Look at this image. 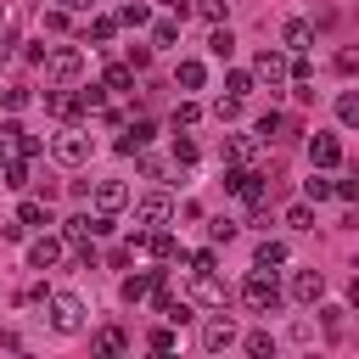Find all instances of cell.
<instances>
[{
	"label": "cell",
	"mask_w": 359,
	"mask_h": 359,
	"mask_svg": "<svg viewBox=\"0 0 359 359\" xmlns=\"http://www.w3.org/2000/svg\"><path fill=\"white\" fill-rule=\"evenodd\" d=\"M185 264H191V275H202V269H219V252L202 247V252H185Z\"/></svg>",
	"instance_id": "d6a6232c"
},
{
	"label": "cell",
	"mask_w": 359,
	"mask_h": 359,
	"mask_svg": "<svg viewBox=\"0 0 359 359\" xmlns=\"http://www.w3.org/2000/svg\"><path fill=\"white\" fill-rule=\"evenodd\" d=\"M62 258V236H39V241H28V264L34 269H50Z\"/></svg>",
	"instance_id": "5bb4252c"
},
{
	"label": "cell",
	"mask_w": 359,
	"mask_h": 359,
	"mask_svg": "<svg viewBox=\"0 0 359 359\" xmlns=\"http://www.w3.org/2000/svg\"><path fill=\"white\" fill-rule=\"evenodd\" d=\"M79 79H84V50L79 45L45 50V84H79Z\"/></svg>",
	"instance_id": "6da1fadb"
},
{
	"label": "cell",
	"mask_w": 359,
	"mask_h": 359,
	"mask_svg": "<svg viewBox=\"0 0 359 359\" xmlns=\"http://www.w3.org/2000/svg\"><path fill=\"white\" fill-rule=\"evenodd\" d=\"M90 151H95V140H90L79 123H67V129L50 140V157H56L62 168H84V163H90Z\"/></svg>",
	"instance_id": "7a4b0ae2"
},
{
	"label": "cell",
	"mask_w": 359,
	"mask_h": 359,
	"mask_svg": "<svg viewBox=\"0 0 359 359\" xmlns=\"http://www.w3.org/2000/svg\"><path fill=\"white\" fill-rule=\"evenodd\" d=\"M123 202H129V185L123 180H101L95 185V213H118Z\"/></svg>",
	"instance_id": "8fae6325"
},
{
	"label": "cell",
	"mask_w": 359,
	"mask_h": 359,
	"mask_svg": "<svg viewBox=\"0 0 359 359\" xmlns=\"http://www.w3.org/2000/svg\"><path fill=\"white\" fill-rule=\"evenodd\" d=\"M84 6H95V0H84Z\"/></svg>",
	"instance_id": "7dc6e473"
},
{
	"label": "cell",
	"mask_w": 359,
	"mask_h": 359,
	"mask_svg": "<svg viewBox=\"0 0 359 359\" xmlns=\"http://www.w3.org/2000/svg\"><path fill=\"white\" fill-rule=\"evenodd\" d=\"M208 50H213L219 62H230V56H236V34H230L224 22H213V34H208Z\"/></svg>",
	"instance_id": "ffe728a7"
},
{
	"label": "cell",
	"mask_w": 359,
	"mask_h": 359,
	"mask_svg": "<svg viewBox=\"0 0 359 359\" xmlns=\"http://www.w3.org/2000/svg\"><path fill=\"white\" fill-rule=\"evenodd\" d=\"M174 163H196V140H191V135L174 140Z\"/></svg>",
	"instance_id": "ab89813d"
},
{
	"label": "cell",
	"mask_w": 359,
	"mask_h": 359,
	"mask_svg": "<svg viewBox=\"0 0 359 359\" xmlns=\"http://www.w3.org/2000/svg\"><path fill=\"white\" fill-rule=\"evenodd\" d=\"M331 196H342V202H353V196H359V185H353V180H337V185H331Z\"/></svg>",
	"instance_id": "7bdbcfd3"
},
{
	"label": "cell",
	"mask_w": 359,
	"mask_h": 359,
	"mask_svg": "<svg viewBox=\"0 0 359 359\" xmlns=\"http://www.w3.org/2000/svg\"><path fill=\"white\" fill-rule=\"evenodd\" d=\"M168 219H174V202H168L163 191H151V196L135 202V224H151V230H157V224H168Z\"/></svg>",
	"instance_id": "5b68a950"
},
{
	"label": "cell",
	"mask_w": 359,
	"mask_h": 359,
	"mask_svg": "<svg viewBox=\"0 0 359 359\" xmlns=\"http://www.w3.org/2000/svg\"><path fill=\"white\" fill-rule=\"evenodd\" d=\"M174 84H180V90H202V84H208V67H202L196 56H185V62L174 67Z\"/></svg>",
	"instance_id": "ac0fdd59"
},
{
	"label": "cell",
	"mask_w": 359,
	"mask_h": 359,
	"mask_svg": "<svg viewBox=\"0 0 359 359\" xmlns=\"http://www.w3.org/2000/svg\"><path fill=\"white\" fill-rule=\"evenodd\" d=\"M45 303H50V325H56L62 337L84 331V297H73V292H50Z\"/></svg>",
	"instance_id": "277c9868"
},
{
	"label": "cell",
	"mask_w": 359,
	"mask_h": 359,
	"mask_svg": "<svg viewBox=\"0 0 359 359\" xmlns=\"http://www.w3.org/2000/svg\"><path fill=\"white\" fill-rule=\"evenodd\" d=\"M241 303H247L252 314H275V309H280L275 269H252V275H247V286H241Z\"/></svg>",
	"instance_id": "3957f363"
},
{
	"label": "cell",
	"mask_w": 359,
	"mask_h": 359,
	"mask_svg": "<svg viewBox=\"0 0 359 359\" xmlns=\"http://www.w3.org/2000/svg\"><path fill=\"white\" fill-rule=\"evenodd\" d=\"M191 6H196L208 22H224V6H230V0H191Z\"/></svg>",
	"instance_id": "f35d334b"
},
{
	"label": "cell",
	"mask_w": 359,
	"mask_h": 359,
	"mask_svg": "<svg viewBox=\"0 0 359 359\" xmlns=\"http://www.w3.org/2000/svg\"><path fill=\"white\" fill-rule=\"evenodd\" d=\"M196 118H202V107H196V101H180V107H174V123H180V129H191Z\"/></svg>",
	"instance_id": "74e56055"
},
{
	"label": "cell",
	"mask_w": 359,
	"mask_h": 359,
	"mask_svg": "<svg viewBox=\"0 0 359 359\" xmlns=\"http://www.w3.org/2000/svg\"><path fill=\"white\" fill-rule=\"evenodd\" d=\"M151 45H163V50H174V45H180V22H174V17H163V22H151Z\"/></svg>",
	"instance_id": "cb8c5ba5"
},
{
	"label": "cell",
	"mask_w": 359,
	"mask_h": 359,
	"mask_svg": "<svg viewBox=\"0 0 359 359\" xmlns=\"http://www.w3.org/2000/svg\"><path fill=\"white\" fill-rule=\"evenodd\" d=\"M280 39H286V50H309V45H314V22H309V17H292V22L280 28Z\"/></svg>",
	"instance_id": "2e32d148"
},
{
	"label": "cell",
	"mask_w": 359,
	"mask_h": 359,
	"mask_svg": "<svg viewBox=\"0 0 359 359\" xmlns=\"http://www.w3.org/2000/svg\"><path fill=\"white\" fill-rule=\"evenodd\" d=\"M286 224H292V230H314V208H309V202H292V208H286Z\"/></svg>",
	"instance_id": "f1b7e54d"
},
{
	"label": "cell",
	"mask_w": 359,
	"mask_h": 359,
	"mask_svg": "<svg viewBox=\"0 0 359 359\" xmlns=\"http://www.w3.org/2000/svg\"><path fill=\"white\" fill-rule=\"evenodd\" d=\"M280 123H286V118H280V112H264V118H258V129H252V135H258V140H275V135H280Z\"/></svg>",
	"instance_id": "d590c367"
},
{
	"label": "cell",
	"mask_w": 359,
	"mask_h": 359,
	"mask_svg": "<svg viewBox=\"0 0 359 359\" xmlns=\"http://www.w3.org/2000/svg\"><path fill=\"white\" fill-rule=\"evenodd\" d=\"M112 34H118V17H95V22H90V39H95V45H107Z\"/></svg>",
	"instance_id": "836d02e7"
},
{
	"label": "cell",
	"mask_w": 359,
	"mask_h": 359,
	"mask_svg": "<svg viewBox=\"0 0 359 359\" xmlns=\"http://www.w3.org/2000/svg\"><path fill=\"white\" fill-rule=\"evenodd\" d=\"M157 280H163V269H151V275H123V286H118V292H123V303H140V297H151V286H157Z\"/></svg>",
	"instance_id": "e0dca14e"
},
{
	"label": "cell",
	"mask_w": 359,
	"mask_h": 359,
	"mask_svg": "<svg viewBox=\"0 0 359 359\" xmlns=\"http://www.w3.org/2000/svg\"><path fill=\"white\" fill-rule=\"evenodd\" d=\"M101 84H107V90H129V84H135V67H129V62H112Z\"/></svg>",
	"instance_id": "d4e9b609"
},
{
	"label": "cell",
	"mask_w": 359,
	"mask_h": 359,
	"mask_svg": "<svg viewBox=\"0 0 359 359\" xmlns=\"http://www.w3.org/2000/svg\"><path fill=\"white\" fill-rule=\"evenodd\" d=\"M280 264H286V241L264 236V241L252 247V269H280Z\"/></svg>",
	"instance_id": "9a60e30c"
},
{
	"label": "cell",
	"mask_w": 359,
	"mask_h": 359,
	"mask_svg": "<svg viewBox=\"0 0 359 359\" xmlns=\"http://www.w3.org/2000/svg\"><path fill=\"white\" fill-rule=\"evenodd\" d=\"M56 6H62V11H73V6H84V0H56Z\"/></svg>",
	"instance_id": "bcb514c9"
},
{
	"label": "cell",
	"mask_w": 359,
	"mask_h": 359,
	"mask_svg": "<svg viewBox=\"0 0 359 359\" xmlns=\"http://www.w3.org/2000/svg\"><path fill=\"white\" fill-rule=\"evenodd\" d=\"M309 163L314 168H337L342 163V140L337 135H309Z\"/></svg>",
	"instance_id": "ba28073f"
},
{
	"label": "cell",
	"mask_w": 359,
	"mask_h": 359,
	"mask_svg": "<svg viewBox=\"0 0 359 359\" xmlns=\"http://www.w3.org/2000/svg\"><path fill=\"white\" fill-rule=\"evenodd\" d=\"M146 140H151V123H146V118H135V123H129V135H118V151H123V157H135Z\"/></svg>",
	"instance_id": "d6986e66"
},
{
	"label": "cell",
	"mask_w": 359,
	"mask_h": 359,
	"mask_svg": "<svg viewBox=\"0 0 359 359\" xmlns=\"http://www.w3.org/2000/svg\"><path fill=\"white\" fill-rule=\"evenodd\" d=\"M320 297H325V275L320 269H292V303H309L314 309Z\"/></svg>",
	"instance_id": "8992f818"
},
{
	"label": "cell",
	"mask_w": 359,
	"mask_h": 359,
	"mask_svg": "<svg viewBox=\"0 0 359 359\" xmlns=\"http://www.w3.org/2000/svg\"><path fill=\"white\" fill-rule=\"evenodd\" d=\"M0 174H6L0 185H28V163H22V157H6V163H0Z\"/></svg>",
	"instance_id": "4316f807"
},
{
	"label": "cell",
	"mask_w": 359,
	"mask_h": 359,
	"mask_svg": "<svg viewBox=\"0 0 359 359\" xmlns=\"http://www.w3.org/2000/svg\"><path fill=\"white\" fill-rule=\"evenodd\" d=\"M252 151H258V135H230V140H224V157H230V163H247Z\"/></svg>",
	"instance_id": "7402d4cb"
},
{
	"label": "cell",
	"mask_w": 359,
	"mask_h": 359,
	"mask_svg": "<svg viewBox=\"0 0 359 359\" xmlns=\"http://www.w3.org/2000/svg\"><path fill=\"white\" fill-rule=\"evenodd\" d=\"M191 297H196V303H208V309H224V297H230V292H224L219 269H202V275L191 280Z\"/></svg>",
	"instance_id": "52a82bcc"
},
{
	"label": "cell",
	"mask_w": 359,
	"mask_h": 359,
	"mask_svg": "<svg viewBox=\"0 0 359 359\" xmlns=\"http://www.w3.org/2000/svg\"><path fill=\"white\" fill-rule=\"evenodd\" d=\"M202 348H208V353L236 348V325H230V320H208V325H202Z\"/></svg>",
	"instance_id": "7c38bea8"
},
{
	"label": "cell",
	"mask_w": 359,
	"mask_h": 359,
	"mask_svg": "<svg viewBox=\"0 0 359 359\" xmlns=\"http://www.w3.org/2000/svg\"><path fill=\"white\" fill-rule=\"evenodd\" d=\"M252 84H258V79H252L247 67H230V73H224V90H230L236 101H247V95H252Z\"/></svg>",
	"instance_id": "44dd1931"
},
{
	"label": "cell",
	"mask_w": 359,
	"mask_h": 359,
	"mask_svg": "<svg viewBox=\"0 0 359 359\" xmlns=\"http://www.w3.org/2000/svg\"><path fill=\"white\" fill-rule=\"evenodd\" d=\"M123 62H129V67H135V73H140V67H146V62H151V45H129V56H123Z\"/></svg>",
	"instance_id": "60d3db41"
},
{
	"label": "cell",
	"mask_w": 359,
	"mask_h": 359,
	"mask_svg": "<svg viewBox=\"0 0 359 359\" xmlns=\"http://www.w3.org/2000/svg\"><path fill=\"white\" fill-rule=\"evenodd\" d=\"M118 22H123V28H146V22H151V11H146L140 0H123V6H118Z\"/></svg>",
	"instance_id": "603a6c76"
},
{
	"label": "cell",
	"mask_w": 359,
	"mask_h": 359,
	"mask_svg": "<svg viewBox=\"0 0 359 359\" xmlns=\"http://www.w3.org/2000/svg\"><path fill=\"white\" fill-rule=\"evenodd\" d=\"M337 118H342L348 129L359 123V95H353V90H342V95H337Z\"/></svg>",
	"instance_id": "484cf974"
},
{
	"label": "cell",
	"mask_w": 359,
	"mask_h": 359,
	"mask_svg": "<svg viewBox=\"0 0 359 359\" xmlns=\"http://www.w3.org/2000/svg\"><path fill=\"white\" fill-rule=\"evenodd\" d=\"M325 196H331V180L325 174H309L303 180V202H325Z\"/></svg>",
	"instance_id": "83f0119b"
},
{
	"label": "cell",
	"mask_w": 359,
	"mask_h": 359,
	"mask_svg": "<svg viewBox=\"0 0 359 359\" xmlns=\"http://www.w3.org/2000/svg\"><path fill=\"white\" fill-rule=\"evenodd\" d=\"M208 236H213V241H230V236H236V219H213Z\"/></svg>",
	"instance_id": "b9f144b4"
},
{
	"label": "cell",
	"mask_w": 359,
	"mask_h": 359,
	"mask_svg": "<svg viewBox=\"0 0 359 359\" xmlns=\"http://www.w3.org/2000/svg\"><path fill=\"white\" fill-rule=\"evenodd\" d=\"M151 348H157V353H168V348H174V331H168V325H163V331H151Z\"/></svg>",
	"instance_id": "ee69618b"
},
{
	"label": "cell",
	"mask_w": 359,
	"mask_h": 359,
	"mask_svg": "<svg viewBox=\"0 0 359 359\" xmlns=\"http://www.w3.org/2000/svg\"><path fill=\"white\" fill-rule=\"evenodd\" d=\"M140 247H146L157 264H185V247H180V241H174L163 224H157V236H151V241H140Z\"/></svg>",
	"instance_id": "30bf717a"
},
{
	"label": "cell",
	"mask_w": 359,
	"mask_h": 359,
	"mask_svg": "<svg viewBox=\"0 0 359 359\" xmlns=\"http://www.w3.org/2000/svg\"><path fill=\"white\" fill-rule=\"evenodd\" d=\"M95 348H101V353H123V348H129V337H123L118 325H107V331L95 337Z\"/></svg>",
	"instance_id": "f546056e"
},
{
	"label": "cell",
	"mask_w": 359,
	"mask_h": 359,
	"mask_svg": "<svg viewBox=\"0 0 359 359\" xmlns=\"http://www.w3.org/2000/svg\"><path fill=\"white\" fill-rule=\"evenodd\" d=\"M174 11H180V17H185V11H191V0H174Z\"/></svg>",
	"instance_id": "f6af8a7d"
},
{
	"label": "cell",
	"mask_w": 359,
	"mask_h": 359,
	"mask_svg": "<svg viewBox=\"0 0 359 359\" xmlns=\"http://www.w3.org/2000/svg\"><path fill=\"white\" fill-rule=\"evenodd\" d=\"M224 191H236L241 202H258V196H264V174H252V168H230V174H224Z\"/></svg>",
	"instance_id": "9c48e42d"
},
{
	"label": "cell",
	"mask_w": 359,
	"mask_h": 359,
	"mask_svg": "<svg viewBox=\"0 0 359 359\" xmlns=\"http://www.w3.org/2000/svg\"><path fill=\"white\" fill-rule=\"evenodd\" d=\"M101 101H107V84H84V90H79V107H84V112H95Z\"/></svg>",
	"instance_id": "e575fe53"
},
{
	"label": "cell",
	"mask_w": 359,
	"mask_h": 359,
	"mask_svg": "<svg viewBox=\"0 0 359 359\" xmlns=\"http://www.w3.org/2000/svg\"><path fill=\"white\" fill-rule=\"evenodd\" d=\"M17 224H50L45 202H22V208H17Z\"/></svg>",
	"instance_id": "1f68e13d"
},
{
	"label": "cell",
	"mask_w": 359,
	"mask_h": 359,
	"mask_svg": "<svg viewBox=\"0 0 359 359\" xmlns=\"http://www.w3.org/2000/svg\"><path fill=\"white\" fill-rule=\"evenodd\" d=\"M236 112H241V101H236V95H219V101H213V118H219V123H230Z\"/></svg>",
	"instance_id": "8d00e7d4"
},
{
	"label": "cell",
	"mask_w": 359,
	"mask_h": 359,
	"mask_svg": "<svg viewBox=\"0 0 359 359\" xmlns=\"http://www.w3.org/2000/svg\"><path fill=\"white\" fill-rule=\"evenodd\" d=\"M252 79H264V84H280V79H286V56H280V50H258V62H252Z\"/></svg>",
	"instance_id": "4fadbf2b"
},
{
	"label": "cell",
	"mask_w": 359,
	"mask_h": 359,
	"mask_svg": "<svg viewBox=\"0 0 359 359\" xmlns=\"http://www.w3.org/2000/svg\"><path fill=\"white\" fill-rule=\"evenodd\" d=\"M247 353H252V359H275V337H269V331H252V337H247Z\"/></svg>",
	"instance_id": "4dcf8cb0"
}]
</instances>
